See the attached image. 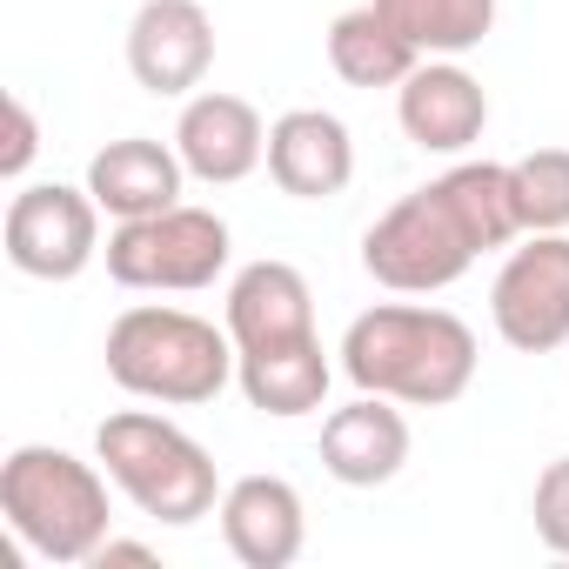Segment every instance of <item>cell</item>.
Listing matches in <instances>:
<instances>
[{
	"instance_id": "obj_1",
	"label": "cell",
	"mask_w": 569,
	"mask_h": 569,
	"mask_svg": "<svg viewBox=\"0 0 569 569\" xmlns=\"http://www.w3.org/2000/svg\"><path fill=\"white\" fill-rule=\"evenodd\" d=\"M522 234L516 214V181L502 161H462L436 174L429 188L402 194L369 234H362V268L396 296H436L469 274L476 254L509 248Z\"/></svg>"
},
{
	"instance_id": "obj_2",
	"label": "cell",
	"mask_w": 569,
	"mask_h": 569,
	"mask_svg": "<svg viewBox=\"0 0 569 569\" xmlns=\"http://www.w3.org/2000/svg\"><path fill=\"white\" fill-rule=\"evenodd\" d=\"M476 329L449 309L382 302L362 309L342 336V376L362 396H389L402 409H449L476 382Z\"/></svg>"
},
{
	"instance_id": "obj_3",
	"label": "cell",
	"mask_w": 569,
	"mask_h": 569,
	"mask_svg": "<svg viewBox=\"0 0 569 569\" xmlns=\"http://www.w3.org/2000/svg\"><path fill=\"white\" fill-rule=\"evenodd\" d=\"M101 356H108L114 389H128L141 402H168V409L214 402L234 382V336H228V322L214 329V322H201L188 309H161V302L121 309Z\"/></svg>"
},
{
	"instance_id": "obj_4",
	"label": "cell",
	"mask_w": 569,
	"mask_h": 569,
	"mask_svg": "<svg viewBox=\"0 0 569 569\" xmlns=\"http://www.w3.org/2000/svg\"><path fill=\"white\" fill-rule=\"evenodd\" d=\"M108 482L114 476L54 442H21L0 462V516L48 562H94V549L114 536Z\"/></svg>"
},
{
	"instance_id": "obj_5",
	"label": "cell",
	"mask_w": 569,
	"mask_h": 569,
	"mask_svg": "<svg viewBox=\"0 0 569 569\" xmlns=\"http://www.w3.org/2000/svg\"><path fill=\"white\" fill-rule=\"evenodd\" d=\"M94 456L114 476V489L141 516H154L168 529H188V522H201V516L221 509L214 456L188 429H174L168 416H154V409H114L94 429Z\"/></svg>"
},
{
	"instance_id": "obj_6",
	"label": "cell",
	"mask_w": 569,
	"mask_h": 569,
	"mask_svg": "<svg viewBox=\"0 0 569 569\" xmlns=\"http://www.w3.org/2000/svg\"><path fill=\"white\" fill-rule=\"evenodd\" d=\"M108 274L121 289H141V296H194V289H214V274L228 268V221L214 208H161V214H141V221H121L108 234Z\"/></svg>"
},
{
	"instance_id": "obj_7",
	"label": "cell",
	"mask_w": 569,
	"mask_h": 569,
	"mask_svg": "<svg viewBox=\"0 0 569 569\" xmlns=\"http://www.w3.org/2000/svg\"><path fill=\"white\" fill-rule=\"evenodd\" d=\"M8 261L34 281H74L101 254V201L68 181H28L0 221Z\"/></svg>"
},
{
	"instance_id": "obj_8",
	"label": "cell",
	"mask_w": 569,
	"mask_h": 569,
	"mask_svg": "<svg viewBox=\"0 0 569 569\" xmlns=\"http://www.w3.org/2000/svg\"><path fill=\"white\" fill-rule=\"evenodd\" d=\"M489 316L516 356H549L569 342V234H529L509 248L489 289Z\"/></svg>"
},
{
	"instance_id": "obj_9",
	"label": "cell",
	"mask_w": 569,
	"mask_h": 569,
	"mask_svg": "<svg viewBox=\"0 0 569 569\" xmlns=\"http://www.w3.org/2000/svg\"><path fill=\"white\" fill-rule=\"evenodd\" d=\"M214 68V21L201 0H141V14L128 21V74L161 94L181 101L208 81Z\"/></svg>"
},
{
	"instance_id": "obj_10",
	"label": "cell",
	"mask_w": 569,
	"mask_h": 569,
	"mask_svg": "<svg viewBox=\"0 0 569 569\" xmlns=\"http://www.w3.org/2000/svg\"><path fill=\"white\" fill-rule=\"evenodd\" d=\"M221 542L241 569H289L309 542V509L302 489L281 476H241L221 489Z\"/></svg>"
},
{
	"instance_id": "obj_11",
	"label": "cell",
	"mask_w": 569,
	"mask_h": 569,
	"mask_svg": "<svg viewBox=\"0 0 569 569\" xmlns=\"http://www.w3.org/2000/svg\"><path fill=\"white\" fill-rule=\"evenodd\" d=\"M228 336H234V356L316 342L309 274H302L296 261H248V268L228 281Z\"/></svg>"
},
{
	"instance_id": "obj_12",
	"label": "cell",
	"mask_w": 569,
	"mask_h": 569,
	"mask_svg": "<svg viewBox=\"0 0 569 569\" xmlns=\"http://www.w3.org/2000/svg\"><path fill=\"white\" fill-rule=\"evenodd\" d=\"M174 148H181L194 181L234 188V181H248L268 161V128H261V114L241 94H214L208 88V94H188V108L174 121Z\"/></svg>"
},
{
	"instance_id": "obj_13",
	"label": "cell",
	"mask_w": 569,
	"mask_h": 569,
	"mask_svg": "<svg viewBox=\"0 0 569 569\" xmlns=\"http://www.w3.org/2000/svg\"><path fill=\"white\" fill-rule=\"evenodd\" d=\"M396 114H402V134L422 154H462L489 128V94L456 61H416V74L396 94Z\"/></svg>"
},
{
	"instance_id": "obj_14",
	"label": "cell",
	"mask_w": 569,
	"mask_h": 569,
	"mask_svg": "<svg viewBox=\"0 0 569 569\" xmlns=\"http://www.w3.org/2000/svg\"><path fill=\"white\" fill-rule=\"evenodd\" d=\"M268 174L296 201H329L356 181V141L329 108H289L268 128Z\"/></svg>"
},
{
	"instance_id": "obj_15",
	"label": "cell",
	"mask_w": 569,
	"mask_h": 569,
	"mask_svg": "<svg viewBox=\"0 0 569 569\" xmlns=\"http://www.w3.org/2000/svg\"><path fill=\"white\" fill-rule=\"evenodd\" d=\"M409 462V416L389 396H356L322 422V469L342 489H382Z\"/></svg>"
},
{
	"instance_id": "obj_16",
	"label": "cell",
	"mask_w": 569,
	"mask_h": 569,
	"mask_svg": "<svg viewBox=\"0 0 569 569\" xmlns=\"http://www.w3.org/2000/svg\"><path fill=\"white\" fill-rule=\"evenodd\" d=\"M181 181H188L181 148L148 141V134H121V141H108V148L88 161V194H94L101 214H114V221H141V214L174 208V201H181Z\"/></svg>"
},
{
	"instance_id": "obj_17",
	"label": "cell",
	"mask_w": 569,
	"mask_h": 569,
	"mask_svg": "<svg viewBox=\"0 0 569 569\" xmlns=\"http://www.w3.org/2000/svg\"><path fill=\"white\" fill-rule=\"evenodd\" d=\"M234 382L248 396V409L261 416H281V422H296V416H316L329 402V356H322V336L316 342H289V349H261V356H234Z\"/></svg>"
},
{
	"instance_id": "obj_18",
	"label": "cell",
	"mask_w": 569,
	"mask_h": 569,
	"mask_svg": "<svg viewBox=\"0 0 569 569\" xmlns=\"http://www.w3.org/2000/svg\"><path fill=\"white\" fill-rule=\"evenodd\" d=\"M416 48L396 34V21L376 8H349V14H336V28H329V68L349 81V88H402L409 74H416Z\"/></svg>"
},
{
	"instance_id": "obj_19",
	"label": "cell",
	"mask_w": 569,
	"mask_h": 569,
	"mask_svg": "<svg viewBox=\"0 0 569 569\" xmlns=\"http://www.w3.org/2000/svg\"><path fill=\"white\" fill-rule=\"evenodd\" d=\"M422 61H456L496 28V0H376Z\"/></svg>"
},
{
	"instance_id": "obj_20",
	"label": "cell",
	"mask_w": 569,
	"mask_h": 569,
	"mask_svg": "<svg viewBox=\"0 0 569 569\" xmlns=\"http://www.w3.org/2000/svg\"><path fill=\"white\" fill-rule=\"evenodd\" d=\"M509 181H516L522 234H562L569 228V148H536V154L509 161Z\"/></svg>"
},
{
	"instance_id": "obj_21",
	"label": "cell",
	"mask_w": 569,
	"mask_h": 569,
	"mask_svg": "<svg viewBox=\"0 0 569 569\" xmlns=\"http://www.w3.org/2000/svg\"><path fill=\"white\" fill-rule=\"evenodd\" d=\"M529 516H536V536H542V549L569 556V456H556V462L536 476Z\"/></svg>"
},
{
	"instance_id": "obj_22",
	"label": "cell",
	"mask_w": 569,
	"mask_h": 569,
	"mask_svg": "<svg viewBox=\"0 0 569 569\" xmlns=\"http://www.w3.org/2000/svg\"><path fill=\"white\" fill-rule=\"evenodd\" d=\"M34 148H41V121H34V108L21 94H8V148H0V174L21 181L28 161H34Z\"/></svg>"
},
{
	"instance_id": "obj_23",
	"label": "cell",
	"mask_w": 569,
	"mask_h": 569,
	"mask_svg": "<svg viewBox=\"0 0 569 569\" xmlns=\"http://www.w3.org/2000/svg\"><path fill=\"white\" fill-rule=\"evenodd\" d=\"M114 562H134V569H154V549L148 542H128V536H108L94 549V569H114Z\"/></svg>"
}]
</instances>
